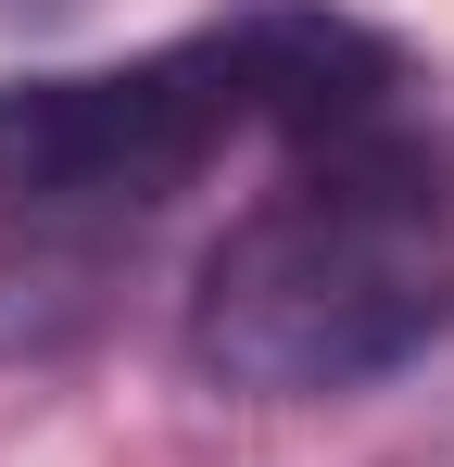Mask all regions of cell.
<instances>
[{"label": "cell", "mask_w": 454, "mask_h": 467, "mask_svg": "<svg viewBox=\"0 0 454 467\" xmlns=\"http://www.w3.org/2000/svg\"><path fill=\"white\" fill-rule=\"evenodd\" d=\"M227 140H265V101L240 64V26H190L139 64L0 88V228L26 240H114L164 215Z\"/></svg>", "instance_id": "cell-2"}, {"label": "cell", "mask_w": 454, "mask_h": 467, "mask_svg": "<svg viewBox=\"0 0 454 467\" xmlns=\"http://www.w3.org/2000/svg\"><path fill=\"white\" fill-rule=\"evenodd\" d=\"M454 328V140L378 114L303 140L190 278V367L253 404H315L417 367Z\"/></svg>", "instance_id": "cell-1"}]
</instances>
